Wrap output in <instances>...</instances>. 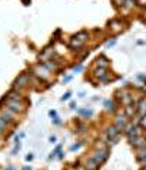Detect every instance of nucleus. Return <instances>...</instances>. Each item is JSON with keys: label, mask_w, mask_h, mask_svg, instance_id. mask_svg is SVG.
<instances>
[{"label": "nucleus", "mask_w": 146, "mask_h": 170, "mask_svg": "<svg viewBox=\"0 0 146 170\" xmlns=\"http://www.w3.org/2000/svg\"><path fill=\"white\" fill-rule=\"evenodd\" d=\"M107 157H108V151H107V150H102V151L95 153V156L92 157V160H94L95 163H98V164H99V163H102Z\"/></svg>", "instance_id": "f257e3e1"}, {"label": "nucleus", "mask_w": 146, "mask_h": 170, "mask_svg": "<svg viewBox=\"0 0 146 170\" xmlns=\"http://www.w3.org/2000/svg\"><path fill=\"white\" fill-rule=\"evenodd\" d=\"M34 71H35V73H36V76H38V78H42V79H45V78L48 76V71H47L44 66H36Z\"/></svg>", "instance_id": "f03ea898"}, {"label": "nucleus", "mask_w": 146, "mask_h": 170, "mask_svg": "<svg viewBox=\"0 0 146 170\" xmlns=\"http://www.w3.org/2000/svg\"><path fill=\"white\" fill-rule=\"evenodd\" d=\"M110 28H111L114 32H118V31L123 30V25H121V22H118V21H112V22H110Z\"/></svg>", "instance_id": "7ed1b4c3"}, {"label": "nucleus", "mask_w": 146, "mask_h": 170, "mask_svg": "<svg viewBox=\"0 0 146 170\" xmlns=\"http://www.w3.org/2000/svg\"><path fill=\"white\" fill-rule=\"evenodd\" d=\"M9 107L13 110V112H21L22 110V106L16 101V100H12V101H9Z\"/></svg>", "instance_id": "20e7f679"}, {"label": "nucleus", "mask_w": 146, "mask_h": 170, "mask_svg": "<svg viewBox=\"0 0 146 170\" xmlns=\"http://www.w3.org/2000/svg\"><path fill=\"white\" fill-rule=\"evenodd\" d=\"M105 73H107L105 68H99V69H97V71H95V75H97L98 78H101L102 81H107V76H105Z\"/></svg>", "instance_id": "39448f33"}, {"label": "nucleus", "mask_w": 146, "mask_h": 170, "mask_svg": "<svg viewBox=\"0 0 146 170\" xmlns=\"http://www.w3.org/2000/svg\"><path fill=\"white\" fill-rule=\"evenodd\" d=\"M26 82H28V75H26V73H22V75L16 79V85H19V86H24Z\"/></svg>", "instance_id": "423d86ee"}, {"label": "nucleus", "mask_w": 146, "mask_h": 170, "mask_svg": "<svg viewBox=\"0 0 146 170\" xmlns=\"http://www.w3.org/2000/svg\"><path fill=\"white\" fill-rule=\"evenodd\" d=\"M97 65H98V66H101V68H107L108 60H107L105 57H98V59H97Z\"/></svg>", "instance_id": "0eeeda50"}, {"label": "nucleus", "mask_w": 146, "mask_h": 170, "mask_svg": "<svg viewBox=\"0 0 146 170\" xmlns=\"http://www.w3.org/2000/svg\"><path fill=\"white\" fill-rule=\"evenodd\" d=\"M126 126V120H124V117H117V129L118 130H121L123 128Z\"/></svg>", "instance_id": "6e6552de"}, {"label": "nucleus", "mask_w": 146, "mask_h": 170, "mask_svg": "<svg viewBox=\"0 0 146 170\" xmlns=\"http://www.w3.org/2000/svg\"><path fill=\"white\" fill-rule=\"evenodd\" d=\"M97 167H98V163H95L94 160H89L86 164V170H97Z\"/></svg>", "instance_id": "1a4fd4ad"}, {"label": "nucleus", "mask_w": 146, "mask_h": 170, "mask_svg": "<svg viewBox=\"0 0 146 170\" xmlns=\"http://www.w3.org/2000/svg\"><path fill=\"white\" fill-rule=\"evenodd\" d=\"M74 38H76V40H79V41L83 42L85 40H86V38H88V34H86L85 31H82V32H79V34H77V35L74 37Z\"/></svg>", "instance_id": "9d476101"}, {"label": "nucleus", "mask_w": 146, "mask_h": 170, "mask_svg": "<svg viewBox=\"0 0 146 170\" xmlns=\"http://www.w3.org/2000/svg\"><path fill=\"white\" fill-rule=\"evenodd\" d=\"M118 135V129L115 126H112V128H110L108 129V136H117Z\"/></svg>", "instance_id": "9b49d317"}, {"label": "nucleus", "mask_w": 146, "mask_h": 170, "mask_svg": "<svg viewBox=\"0 0 146 170\" xmlns=\"http://www.w3.org/2000/svg\"><path fill=\"white\" fill-rule=\"evenodd\" d=\"M139 110H140V113H146V101L145 100L140 101V104H139Z\"/></svg>", "instance_id": "f8f14e48"}, {"label": "nucleus", "mask_w": 146, "mask_h": 170, "mask_svg": "<svg viewBox=\"0 0 146 170\" xmlns=\"http://www.w3.org/2000/svg\"><path fill=\"white\" fill-rule=\"evenodd\" d=\"M9 97H10L12 100H16V101L21 98V95H19V94H16V92H10V94H9Z\"/></svg>", "instance_id": "ddd939ff"}, {"label": "nucleus", "mask_w": 146, "mask_h": 170, "mask_svg": "<svg viewBox=\"0 0 146 170\" xmlns=\"http://www.w3.org/2000/svg\"><path fill=\"white\" fill-rule=\"evenodd\" d=\"M124 6H126V7H133V6H135V1H133V0H126Z\"/></svg>", "instance_id": "4468645a"}, {"label": "nucleus", "mask_w": 146, "mask_h": 170, "mask_svg": "<svg viewBox=\"0 0 146 170\" xmlns=\"http://www.w3.org/2000/svg\"><path fill=\"white\" fill-rule=\"evenodd\" d=\"M105 107H107L108 110H115V109H114V104H112L111 101H105Z\"/></svg>", "instance_id": "2eb2a0df"}, {"label": "nucleus", "mask_w": 146, "mask_h": 170, "mask_svg": "<svg viewBox=\"0 0 146 170\" xmlns=\"http://www.w3.org/2000/svg\"><path fill=\"white\" fill-rule=\"evenodd\" d=\"M126 113H127L129 116H130V115H133V113H135V107L129 106V107H127V110H126Z\"/></svg>", "instance_id": "dca6fc26"}, {"label": "nucleus", "mask_w": 146, "mask_h": 170, "mask_svg": "<svg viewBox=\"0 0 146 170\" xmlns=\"http://www.w3.org/2000/svg\"><path fill=\"white\" fill-rule=\"evenodd\" d=\"M45 68H48V69H56V63H45Z\"/></svg>", "instance_id": "f3484780"}, {"label": "nucleus", "mask_w": 146, "mask_h": 170, "mask_svg": "<svg viewBox=\"0 0 146 170\" xmlns=\"http://www.w3.org/2000/svg\"><path fill=\"white\" fill-rule=\"evenodd\" d=\"M130 103H132V98H130V97H126V98H124V104H130Z\"/></svg>", "instance_id": "a211bd4d"}, {"label": "nucleus", "mask_w": 146, "mask_h": 170, "mask_svg": "<svg viewBox=\"0 0 146 170\" xmlns=\"http://www.w3.org/2000/svg\"><path fill=\"white\" fill-rule=\"evenodd\" d=\"M137 3H139L140 6H143V7L146 6V0H137Z\"/></svg>", "instance_id": "6ab92c4d"}, {"label": "nucleus", "mask_w": 146, "mask_h": 170, "mask_svg": "<svg viewBox=\"0 0 146 170\" xmlns=\"http://www.w3.org/2000/svg\"><path fill=\"white\" fill-rule=\"evenodd\" d=\"M73 69H74V72H79V71L82 69V65H77V66H74Z\"/></svg>", "instance_id": "aec40b11"}, {"label": "nucleus", "mask_w": 146, "mask_h": 170, "mask_svg": "<svg viewBox=\"0 0 146 170\" xmlns=\"http://www.w3.org/2000/svg\"><path fill=\"white\" fill-rule=\"evenodd\" d=\"M114 1H115L117 4H120V6H121V4L124 6V1H126V0H114Z\"/></svg>", "instance_id": "412c9836"}, {"label": "nucleus", "mask_w": 146, "mask_h": 170, "mask_svg": "<svg viewBox=\"0 0 146 170\" xmlns=\"http://www.w3.org/2000/svg\"><path fill=\"white\" fill-rule=\"evenodd\" d=\"M69 97H70V92H67V94H64L62 100H69Z\"/></svg>", "instance_id": "4be33fe9"}, {"label": "nucleus", "mask_w": 146, "mask_h": 170, "mask_svg": "<svg viewBox=\"0 0 146 170\" xmlns=\"http://www.w3.org/2000/svg\"><path fill=\"white\" fill-rule=\"evenodd\" d=\"M24 170H31V167H25V169Z\"/></svg>", "instance_id": "5701e85b"}, {"label": "nucleus", "mask_w": 146, "mask_h": 170, "mask_svg": "<svg viewBox=\"0 0 146 170\" xmlns=\"http://www.w3.org/2000/svg\"><path fill=\"white\" fill-rule=\"evenodd\" d=\"M6 170H15L13 167H9V169H6Z\"/></svg>", "instance_id": "b1692460"}, {"label": "nucleus", "mask_w": 146, "mask_h": 170, "mask_svg": "<svg viewBox=\"0 0 146 170\" xmlns=\"http://www.w3.org/2000/svg\"><path fill=\"white\" fill-rule=\"evenodd\" d=\"M145 163H146V158H145Z\"/></svg>", "instance_id": "393cba45"}, {"label": "nucleus", "mask_w": 146, "mask_h": 170, "mask_svg": "<svg viewBox=\"0 0 146 170\" xmlns=\"http://www.w3.org/2000/svg\"><path fill=\"white\" fill-rule=\"evenodd\" d=\"M145 170H146V169H145Z\"/></svg>", "instance_id": "a878e982"}]
</instances>
